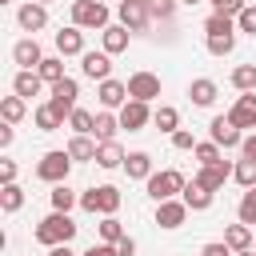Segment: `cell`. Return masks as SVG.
I'll return each instance as SVG.
<instances>
[{
  "label": "cell",
  "mask_w": 256,
  "mask_h": 256,
  "mask_svg": "<svg viewBox=\"0 0 256 256\" xmlns=\"http://www.w3.org/2000/svg\"><path fill=\"white\" fill-rule=\"evenodd\" d=\"M228 120L244 132V128H256V92H244L232 108H228Z\"/></svg>",
  "instance_id": "cell-13"
},
{
  "label": "cell",
  "mask_w": 256,
  "mask_h": 256,
  "mask_svg": "<svg viewBox=\"0 0 256 256\" xmlns=\"http://www.w3.org/2000/svg\"><path fill=\"white\" fill-rule=\"evenodd\" d=\"M224 244H228L232 252H248V248L256 244V236H252L248 224H228V228H224Z\"/></svg>",
  "instance_id": "cell-24"
},
{
  "label": "cell",
  "mask_w": 256,
  "mask_h": 256,
  "mask_svg": "<svg viewBox=\"0 0 256 256\" xmlns=\"http://www.w3.org/2000/svg\"><path fill=\"white\" fill-rule=\"evenodd\" d=\"M56 52L60 56H84V28H76V24L60 28L56 32Z\"/></svg>",
  "instance_id": "cell-17"
},
{
  "label": "cell",
  "mask_w": 256,
  "mask_h": 256,
  "mask_svg": "<svg viewBox=\"0 0 256 256\" xmlns=\"http://www.w3.org/2000/svg\"><path fill=\"white\" fill-rule=\"evenodd\" d=\"M12 60H16L20 68H28V72H36V68L44 64V52H40V44H36V36H24V40H16V44H12Z\"/></svg>",
  "instance_id": "cell-10"
},
{
  "label": "cell",
  "mask_w": 256,
  "mask_h": 256,
  "mask_svg": "<svg viewBox=\"0 0 256 256\" xmlns=\"http://www.w3.org/2000/svg\"><path fill=\"white\" fill-rule=\"evenodd\" d=\"M0 208H4L8 216L20 212V208H24V188H20V184H4V188H0Z\"/></svg>",
  "instance_id": "cell-33"
},
{
  "label": "cell",
  "mask_w": 256,
  "mask_h": 256,
  "mask_svg": "<svg viewBox=\"0 0 256 256\" xmlns=\"http://www.w3.org/2000/svg\"><path fill=\"white\" fill-rule=\"evenodd\" d=\"M116 132H120V116H112L108 108H100V112H96V128H92L96 144H108V140H116Z\"/></svg>",
  "instance_id": "cell-23"
},
{
  "label": "cell",
  "mask_w": 256,
  "mask_h": 256,
  "mask_svg": "<svg viewBox=\"0 0 256 256\" xmlns=\"http://www.w3.org/2000/svg\"><path fill=\"white\" fill-rule=\"evenodd\" d=\"M128 36H132V32H128L124 24H108V28L100 32V48H104L108 56H116V52L128 48Z\"/></svg>",
  "instance_id": "cell-21"
},
{
  "label": "cell",
  "mask_w": 256,
  "mask_h": 256,
  "mask_svg": "<svg viewBox=\"0 0 256 256\" xmlns=\"http://www.w3.org/2000/svg\"><path fill=\"white\" fill-rule=\"evenodd\" d=\"M208 136H212V144H220V148H240V144H244V132H240L228 116H212Z\"/></svg>",
  "instance_id": "cell-8"
},
{
  "label": "cell",
  "mask_w": 256,
  "mask_h": 256,
  "mask_svg": "<svg viewBox=\"0 0 256 256\" xmlns=\"http://www.w3.org/2000/svg\"><path fill=\"white\" fill-rule=\"evenodd\" d=\"M128 96H132V100H144V104L156 100V96H160V76H156V72H132V76H128Z\"/></svg>",
  "instance_id": "cell-9"
},
{
  "label": "cell",
  "mask_w": 256,
  "mask_h": 256,
  "mask_svg": "<svg viewBox=\"0 0 256 256\" xmlns=\"http://www.w3.org/2000/svg\"><path fill=\"white\" fill-rule=\"evenodd\" d=\"M124 160H128V152H124L116 140H108V144L96 148V164H100V168H120Z\"/></svg>",
  "instance_id": "cell-27"
},
{
  "label": "cell",
  "mask_w": 256,
  "mask_h": 256,
  "mask_svg": "<svg viewBox=\"0 0 256 256\" xmlns=\"http://www.w3.org/2000/svg\"><path fill=\"white\" fill-rule=\"evenodd\" d=\"M0 184H16V160H0Z\"/></svg>",
  "instance_id": "cell-47"
},
{
  "label": "cell",
  "mask_w": 256,
  "mask_h": 256,
  "mask_svg": "<svg viewBox=\"0 0 256 256\" xmlns=\"http://www.w3.org/2000/svg\"><path fill=\"white\" fill-rule=\"evenodd\" d=\"M208 4H212V12H220V16H232V20H236V16L248 8L244 0H208Z\"/></svg>",
  "instance_id": "cell-43"
},
{
  "label": "cell",
  "mask_w": 256,
  "mask_h": 256,
  "mask_svg": "<svg viewBox=\"0 0 256 256\" xmlns=\"http://www.w3.org/2000/svg\"><path fill=\"white\" fill-rule=\"evenodd\" d=\"M40 72H28V68H20L16 76H12V92L16 96H24V100H32V96H40Z\"/></svg>",
  "instance_id": "cell-22"
},
{
  "label": "cell",
  "mask_w": 256,
  "mask_h": 256,
  "mask_svg": "<svg viewBox=\"0 0 256 256\" xmlns=\"http://www.w3.org/2000/svg\"><path fill=\"white\" fill-rule=\"evenodd\" d=\"M72 24L76 28H108V8L104 0H72Z\"/></svg>",
  "instance_id": "cell-5"
},
{
  "label": "cell",
  "mask_w": 256,
  "mask_h": 256,
  "mask_svg": "<svg viewBox=\"0 0 256 256\" xmlns=\"http://www.w3.org/2000/svg\"><path fill=\"white\" fill-rule=\"evenodd\" d=\"M96 228H100V244H120V240L128 236V232H124V224H120L116 216H104Z\"/></svg>",
  "instance_id": "cell-34"
},
{
  "label": "cell",
  "mask_w": 256,
  "mask_h": 256,
  "mask_svg": "<svg viewBox=\"0 0 256 256\" xmlns=\"http://www.w3.org/2000/svg\"><path fill=\"white\" fill-rule=\"evenodd\" d=\"M196 160H200V168H208V164H220L224 156H220V144H212V140H204V144H196V152H192Z\"/></svg>",
  "instance_id": "cell-40"
},
{
  "label": "cell",
  "mask_w": 256,
  "mask_h": 256,
  "mask_svg": "<svg viewBox=\"0 0 256 256\" xmlns=\"http://www.w3.org/2000/svg\"><path fill=\"white\" fill-rule=\"evenodd\" d=\"M80 72L88 80H112V56L100 48V52H84L80 56Z\"/></svg>",
  "instance_id": "cell-11"
},
{
  "label": "cell",
  "mask_w": 256,
  "mask_h": 256,
  "mask_svg": "<svg viewBox=\"0 0 256 256\" xmlns=\"http://www.w3.org/2000/svg\"><path fill=\"white\" fill-rule=\"evenodd\" d=\"M176 4L180 0H148V12H152V20H172Z\"/></svg>",
  "instance_id": "cell-42"
},
{
  "label": "cell",
  "mask_w": 256,
  "mask_h": 256,
  "mask_svg": "<svg viewBox=\"0 0 256 256\" xmlns=\"http://www.w3.org/2000/svg\"><path fill=\"white\" fill-rule=\"evenodd\" d=\"M36 4H44V8H48V4H52V0H36Z\"/></svg>",
  "instance_id": "cell-55"
},
{
  "label": "cell",
  "mask_w": 256,
  "mask_h": 256,
  "mask_svg": "<svg viewBox=\"0 0 256 256\" xmlns=\"http://www.w3.org/2000/svg\"><path fill=\"white\" fill-rule=\"evenodd\" d=\"M124 172H128V180H148L152 176V156L148 152H128Z\"/></svg>",
  "instance_id": "cell-25"
},
{
  "label": "cell",
  "mask_w": 256,
  "mask_h": 256,
  "mask_svg": "<svg viewBox=\"0 0 256 256\" xmlns=\"http://www.w3.org/2000/svg\"><path fill=\"white\" fill-rule=\"evenodd\" d=\"M80 208L84 212H100V216H116V208H120V188H112V184H96V188H88V192H80Z\"/></svg>",
  "instance_id": "cell-3"
},
{
  "label": "cell",
  "mask_w": 256,
  "mask_h": 256,
  "mask_svg": "<svg viewBox=\"0 0 256 256\" xmlns=\"http://www.w3.org/2000/svg\"><path fill=\"white\" fill-rule=\"evenodd\" d=\"M200 256H236V252H232L224 240H212V244H204V248H200Z\"/></svg>",
  "instance_id": "cell-46"
},
{
  "label": "cell",
  "mask_w": 256,
  "mask_h": 256,
  "mask_svg": "<svg viewBox=\"0 0 256 256\" xmlns=\"http://www.w3.org/2000/svg\"><path fill=\"white\" fill-rule=\"evenodd\" d=\"M232 180L244 184V188H256V160H248V156L236 160V164H232Z\"/></svg>",
  "instance_id": "cell-37"
},
{
  "label": "cell",
  "mask_w": 256,
  "mask_h": 256,
  "mask_svg": "<svg viewBox=\"0 0 256 256\" xmlns=\"http://www.w3.org/2000/svg\"><path fill=\"white\" fill-rule=\"evenodd\" d=\"M120 24L128 28V32H144L148 24H152V12H148V0H120Z\"/></svg>",
  "instance_id": "cell-7"
},
{
  "label": "cell",
  "mask_w": 256,
  "mask_h": 256,
  "mask_svg": "<svg viewBox=\"0 0 256 256\" xmlns=\"http://www.w3.org/2000/svg\"><path fill=\"white\" fill-rule=\"evenodd\" d=\"M0 4H8V0H0Z\"/></svg>",
  "instance_id": "cell-56"
},
{
  "label": "cell",
  "mask_w": 256,
  "mask_h": 256,
  "mask_svg": "<svg viewBox=\"0 0 256 256\" xmlns=\"http://www.w3.org/2000/svg\"><path fill=\"white\" fill-rule=\"evenodd\" d=\"M80 256H116V248H112V244H92V248L80 252Z\"/></svg>",
  "instance_id": "cell-49"
},
{
  "label": "cell",
  "mask_w": 256,
  "mask_h": 256,
  "mask_svg": "<svg viewBox=\"0 0 256 256\" xmlns=\"http://www.w3.org/2000/svg\"><path fill=\"white\" fill-rule=\"evenodd\" d=\"M152 124H156L160 132H168V136H172V132H180V112H176L172 104H160V108L152 112Z\"/></svg>",
  "instance_id": "cell-28"
},
{
  "label": "cell",
  "mask_w": 256,
  "mask_h": 256,
  "mask_svg": "<svg viewBox=\"0 0 256 256\" xmlns=\"http://www.w3.org/2000/svg\"><path fill=\"white\" fill-rule=\"evenodd\" d=\"M240 152H244L248 160H256V132H252V136H244V144H240Z\"/></svg>",
  "instance_id": "cell-50"
},
{
  "label": "cell",
  "mask_w": 256,
  "mask_h": 256,
  "mask_svg": "<svg viewBox=\"0 0 256 256\" xmlns=\"http://www.w3.org/2000/svg\"><path fill=\"white\" fill-rule=\"evenodd\" d=\"M96 96H100V108H124L132 96H128V80H100V88H96Z\"/></svg>",
  "instance_id": "cell-12"
},
{
  "label": "cell",
  "mask_w": 256,
  "mask_h": 256,
  "mask_svg": "<svg viewBox=\"0 0 256 256\" xmlns=\"http://www.w3.org/2000/svg\"><path fill=\"white\" fill-rule=\"evenodd\" d=\"M32 120H36V128H40V132H56V128L64 124V120L56 116V108H52L48 100H44V104H40V108L32 112Z\"/></svg>",
  "instance_id": "cell-32"
},
{
  "label": "cell",
  "mask_w": 256,
  "mask_h": 256,
  "mask_svg": "<svg viewBox=\"0 0 256 256\" xmlns=\"http://www.w3.org/2000/svg\"><path fill=\"white\" fill-rule=\"evenodd\" d=\"M144 184H148V196L160 204V200H176V192H184V184H188V180H184V172L164 168V172H152Z\"/></svg>",
  "instance_id": "cell-4"
},
{
  "label": "cell",
  "mask_w": 256,
  "mask_h": 256,
  "mask_svg": "<svg viewBox=\"0 0 256 256\" xmlns=\"http://www.w3.org/2000/svg\"><path fill=\"white\" fill-rule=\"evenodd\" d=\"M68 128H72L76 136H92V128H96V116H92L88 108H76V112L68 116Z\"/></svg>",
  "instance_id": "cell-36"
},
{
  "label": "cell",
  "mask_w": 256,
  "mask_h": 256,
  "mask_svg": "<svg viewBox=\"0 0 256 256\" xmlns=\"http://www.w3.org/2000/svg\"><path fill=\"white\" fill-rule=\"evenodd\" d=\"M236 216H240V224H256V188H248L244 196H240V208H236Z\"/></svg>",
  "instance_id": "cell-39"
},
{
  "label": "cell",
  "mask_w": 256,
  "mask_h": 256,
  "mask_svg": "<svg viewBox=\"0 0 256 256\" xmlns=\"http://www.w3.org/2000/svg\"><path fill=\"white\" fill-rule=\"evenodd\" d=\"M236 28H240V32H252V36H256V4H248V8H244V12L236 16Z\"/></svg>",
  "instance_id": "cell-45"
},
{
  "label": "cell",
  "mask_w": 256,
  "mask_h": 256,
  "mask_svg": "<svg viewBox=\"0 0 256 256\" xmlns=\"http://www.w3.org/2000/svg\"><path fill=\"white\" fill-rule=\"evenodd\" d=\"M204 32H208V36H224V32H236V20H232V16H220V12H212V16L204 20Z\"/></svg>",
  "instance_id": "cell-38"
},
{
  "label": "cell",
  "mask_w": 256,
  "mask_h": 256,
  "mask_svg": "<svg viewBox=\"0 0 256 256\" xmlns=\"http://www.w3.org/2000/svg\"><path fill=\"white\" fill-rule=\"evenodd\" d=\"M228 176H232V164H228V160H220V164H208V168H200L192 180H196V184H204L208 192H220Z\"/></svg>",
  "instance_id": "cell-18"
},
{
  "label": "cell",
  "mask_w": 256,
  "mask_h": 256,
  "mask_svg": "<svg viewBox=\"0 0 256 256\" xmlns=\"http://www.w3.org/2000/svg\"><path fill=\"white\" fill-rule=\"evenodd\" d=\"M252 252H256V244H252Z\"/></svg>",
  "instance_id": "cell-57"
},
{
  "label": "cell",
  "mask_w": 256,
  "mask_h": 256,
  "mask_svg": "<svg viewBox=\"0 0 256 256\" xmlns=\"http://www.w3.org/2000/svg\"><path fill=\"white\" fill-rule=\"evenodd\" d=\"M48 256H76L68 244H56V248H48Z\"/></svg>",
  "instance_id": "cell-52"
},
{
  "label": "cell",
  "mask_w": 256,
  "mask_h": 256,
  "mask_svg": "<svg viewBox=\"0 0 256 256\" xmlns=\"http://www.w3.org/2000/svg\"><path fill=\"white\" fill-rule=\"evenodd\" d=\"M232 88L256 92V64H236V68H232Z\"/></svg>",
  "instance_id": "cell-35"
},
{
  "label": "cell",
  "mask_w": 256,
  "mask_h": 256,
  "mask_svg": "<svg viewBox=\"0 0 256 256\" xmlns=\"http://www.w3.org/2000/svg\"><path fill=\"white\" fill-rule=\"evenodd\" d=\"M148 120H152V108H148L144 100H128V104L120 108V128H128V132H140Z\"/></svg>",
  "instance_id": "cell-15"
},
{
  "label": "cell",
  "mask_w": 256,
  "mask_h": 256,
  "mask_svg": "<svg viewBox=\"0 0 256 256\" xmlns=\"http://www.w3.org/2000/svg\"><path fill=\"white\" fill-rule=\"evenodd\" d=\"M16 24H20L24 32H40V28L48 24V8H44V4H36V0H28V4H20V8H16Z\"/></svg>",
  "instance_id": "cell-14"
},
{
  "label": "cell",
  "mask_w": 256,
  "mask_h": 256,
  "mask_svg": "<svg viewBox=\"0 0 256 256\" xmlns=\"http://www.w3.org/2000/svg\"><path fill=\"white\" fill-rule=\"evenodd\" d=\"M180 200L188 204V212H208L212 208V200H216V192H208L204 184H184V192H180Z\"/></svg>",
  "instance_id": "cell-19"
},
{
  "label": "cell",
  "mask_w": 256,
  "mask_h": 256,
  "mask_svg": "<svg viewBox=\"0 0 256 256\" xmlns=\"http://www.w3.org/2000/svg\"><path fill=\"white\" fill-rule=\"evenodd\" d=\"M72 156H68V148H52V152H44L40 160H36V176L44 180V184H68V172H72Z\"/></svg>",
  "instance_id": "cell-2"
},
{
  "label": "cell",
  "mask_w": 256,
  "mask_h": 256,
  "mask_svg": "<svg viewBox=\"0 0 256 256\" xmlns=\"http://www.w3.org/2000/svg\"><path fill=\"white\" fill-rule=\"evenodd\" d=\"M180 4H188V8H196V4H204V0H180Z\"/></svg>",
  "instance_id": "cell-53"
},
{
  "label": "cell",
  "mask_w": 256,
  "mask_h": 256,
  "mask_svg": "<svg viewBox=\"0 0 256 256\" xmlns=\"http://www.w3.org/2000/svg\"><path fill=\"white\" fill-rule=\"evenodd\" d=\"M96 148H100V144H96L92 136H72V140H68V156H72V160H96Z\"/></svg>",
  "instance_id": "cell-29"
},
{
  "label": "cell",
  "mask_w": 256,
  "mask_h": 256,
  "mask_svg": "<svg viewBox=\"0 0 256 256\" xmlns=\"http://www.w3.org/2000/svg\"><path fill=\"white\" fill-rule=\"evenodd\" d=\"M236 256H256V252H252V248H248V252H236Z\"/></svg>",
  "instance_id": "cell-54"
},
{
  "label": "cell",
  "mask_w": 256,
  "mask_h": 256,
  "mask_svg": "<svg viewBox=\"0 0 256 256\" xmlns=\"http://www.w3.org/2000/svg\"><path fill=\"white\" fill-rule=\"evenodd\" d=\"M196 144H200V140H196L192 132H184V128L172 132V148H180V152H196Z\"/></svg>",
  "instance_id": "cell-44"
},
{
  "label": "cell",
  "mask_w": 256,
  "mask_h": 256,
  "mask_svg": "<svg viewBox=\"0 0 256 256\" xmlns=\"http://www.w3.org/2000/svg\"><path fill=\"white\" fill-rule=\"evenodd\" d=\"M12 140H16V132H12V124H4V128H0V148H12Z\"/></svg>",
  "instance_id": "cell-51"
},
{
  "label": "cell",
  "mask_w": 256,
  "mask_h": 256,
  "mask_svg": "<svg viewBox=\"0 0 256 256\" xmlns=\"http://www.w3.org/2000/svg\"><path fill=\"white\" fill-rule=\"evenodd\" d=\"M36 72H40V80L52 88V84H60V80H64V60H60V56H44V64H40Z\"/></svg>",
  "instance_id": "cell-31"
},
{
  "label": "cell",
  "mask_w": 256,
  "mask_h": 256,
  "mask_svg": "<svg viewBox=\"0 0 256 256\" xmlns=\"http://www.w3.org/2000/svg\"><path fill=\"white\" fill-rule=\"evenodd\" d=\"M112 248H116V256H136V240H132V236H124V240L112 244Z\"/></svg>",
  "instance_id": "cell-48"
},
{
  "label": "cell",
  "mask_w": 256,
  "mask_h": 256,
  "mask_svg": "<svg viewBox=\"0 0 256 256\" xmlns=\"http://www.w3.org/2000/svg\"><path fill=\"white\" fill-rule=\"evenodd\" d=\"M188 220V204L184 200H160L156 204V224L160 228H180Z\"/></svg>",
  "instance_id": "cell-16"
},
{
  "label": "cell",
  "mask_w": 256,
  "mask_h": 256,
  "mask_svg": "<svg viewBox=\"0 0 256 256\" xmlns=\"http://www.w3.org/2000/svg\"><path fill=\"white\" fill-rule=\"evenodd\" d=\"M36 244H44V248H56V244H68L72 236H76V224H72V216L68 212H48L40 224H36Z\"/></svg>",
  "instance_id": "cell-1"
},
{
  "label": "cell",
  "mask_w": 256,
  "mask_h": 256,
  "mask_svg": "<svg viewBox=\"0 0 256 256\" xmlns=\"http://www.w3.org/2000/svg\"><path fill=\"white\" fill-rule=\"evenodd\" d=\"M216 92H220V88H216V80H208V76H196V80L188 84V96H192L196 108H212V104H216Z\"/></svg>",
  "instance_id": "cell-20"
},
{
  "label": "cell",
  "mask_w": 256,
  "mask_h": 256,
  "mask_svg": "<svg viewBox=\"0 0 256 256\" xmlns=\"http://www.w3.org/2000/svg\"><path fill=\"white\" fill-rule=\"evenodd\" d=\"M236 48V32H224V36H208V52L212 56H228Z\"/></svg>",
  "instance_id": "cell-41"
},
{
  "label": "cell",
  "mask_w": 256,
  "mask_h": 256,
  "mask_svg": "<svg viewBox=\"0 0 256 256\" xmlns=\"http://www.w3.org/2000/svg\"><path fill=\"white\" fill-rule=\"evenodd\" d=\"M76 96H80V84H76L72 76H64L60 84H52V96H48V104L56 108V116H60V120H68V116L76 112Z\"/></svg>",
  "instance_id": "cell-6"
},
{
  "label": "cell",
  "mask_w": 256,
  "mask_h": 256,
  "mask_svg": "<svg viewBox=\"0 0 256 256\" xmlns=\"http://www.w3.org/2000/svg\"><path fill=\"white\" fill-rule=\"evenodd\" d=\"M24 112H28V100H24V96H16V92H12V96H4V100H0V116H4V124H20V120H24Z\"/></svg>",
  "instance_id": "cell-26"
},
{
  "label": "cell",
  "mask_w": 256,
  "mask_h": 256,
  "mask_svg": "<svg viewBox=\"0 0 256 256\" xmlns=\"http://www.w3.org/2000/svg\"><path fill=\"white\" fill-rule=\"evenodd\" d=\"M76 204H80V196L68 184H52V212H72Z\"/></svg>",
  "instance_id": "cell-30"
}]
</instances>
